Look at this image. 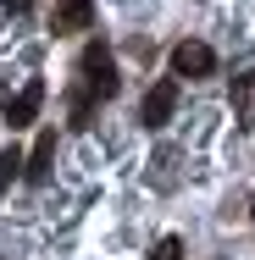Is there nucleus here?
Wrapping results in <instances>:
<instances>
[{
    "mask_svg": "<svg viewBox=\"0 0 255 260\" xmlns=\"http://www.w3.org/2000/svg\"><path fill=\"white\" fill-rule=\"evenodd\" d=\"M17 172H28V155H22L17 144H6V150H0V194L11 188V177H17Z\"/></svg>",
    "mask_w": 255,
    "mask_h": 260,
    "instance_id": "6e6552de",
    "label": "nucleus"
},
{
    "mask_svg": "<svg viewBox=\"0 0 255 260\" xmlns=\"http://www.w3.org/2000/svg\"><path fill=\"white\" fill-rule=\"evenodd\" d=\"M78 89H89L95 100H111V94L122 89L117 61H111V50H105L100 39H89V45H83V55H78Z\"/></svg>",
    "mask_w": 255,
    "mask_h": 260,
    "instance_id": "f257e3e1",
    "label": "nucleus"
},
{
    "mask_svg": "<svg viewBox=\"0 0 255 260\" xmlns=\"http://www.w3.org/2000/svg\"><path fill=\"white\" fill-rule=\"evenodd\" d=\"M250 216H255V200H250Z\"/></svg>",
    "mask_w": 255,
    "mask_h": 260,
    "instance_id": "9b49d317",
    "label": "nucleus"
},
{
    "mask_svg": "<svg viewBox=\"0 0 255 260\" xmlns=\"http://www.w3.org/2000/svg\"><path fill=\"white\" fill-rule=\"evenodd\" d=\"M50 28L55 34H89L95 28V0H55Z\"/></svg>",
    "mask_w": 255,
    "mask_h": 260,
    "instance_id": "20e7f679",
    "label": "nucleus"
},
{
    "mask_svg": "<svg viewBox=\"0 0 255 260\" xmlns=\"http://www.w3.org/2000/svg\"><path fill=\"white\" fill-rule=\"evenodd\" d=\"M172 72L178 78H211L216 72V50L205 39H183V45H172Z\"/></svg>",
    "mask_w": 255,
    "mask_h": 260,
    "instance_id": "7ed1b4c3",
    "label": "nucleus"
},
{
    "mask_svg": "<svg viewBox=\"0 0 255 260\" xmlns=\"http://www.w3.org/2000/svg\"><path fill=\"white\" fill-rule=\"evenodd\" d=\"M50 160H55V127H45L39 144H34V155H28V172H22V177H28V183H45V177H50Z\"/></svg>",
    "mask_w": 255,
    "mask_h": 260,
    "instance_id": "423d86ee",
    "label": "nucleus"
},
{
    "mask_svg": "<svg viewBox=\"0 0 255 260\" xmlns=\"http://www.w3.org/2000/svg\"><path fill=\"white\" fill-rule=\"evenodd\" d=\"M172 111H178V78H155L145 89V100H139V122L145 127H166Z\"/></svg>",
    "mask_w": 255,
    "mask_h": 260,
    "instance_id": "f03ea898",
    "label": "nucleus"
},
{
    "mask_svg": "<svg viewBox=\"0 0 255 260\" xmlns=\"http://www.w3.org/2000/svg\"><path fill=\"white\" fill-rule=\"evenodd\" d=\"M233 116H239V127L255 122V72H239L233 78Z\"/></svg>",
    "mask_w": 255,
    "mask_h": 260,
    "instance_id": "0eeeda50",
    "label": "nucleus"
},
{
    "mask_svg": "<svg viewBox=\"0 0 255 260\" xmlns=\"http://www.w3.org/2000/svg\"><path fill=\"white\" fill-rule=\"evenodd\" d=\"M28 6H34V0H6V11H11V17H22Z\"/></svg>",
    "mask_w": 255,
    "mask_h": 260,
    "instance_id": "9d476101",
    "label": "nucleus"
},
{
    "mask_svg": "<svg viewBox=\"0 0 255 260\" xmlns=\"http://www.w3.org/2000/svg\"><path fill=\"white\" fill-rule=\"evenodd\" d=\"M39 105H45V83H39V78H28V83H22V94H17V100H6V122H11V127H28V122L39 116Z\"/></svg>",
    "mask_w": 255,
    "mask_h": 260,
    "instance_id": "39448f33",
    "label": "nucleus"
},
{
    "mask_svg": "<svg viewBox=\"0 0 255 260\" xmlns=\"http://www.w3.org/2000/svg\"><path fill=\"white\" fill-rule=\"evenodd\" d=\"M150 260H183V238H161Z\"/></svg>",
    "mask_w": 255,
    "mask_h": 260,
    "instance_id": "1a4fd4ad",
    "label": "nucleus"
}]
</instances>
